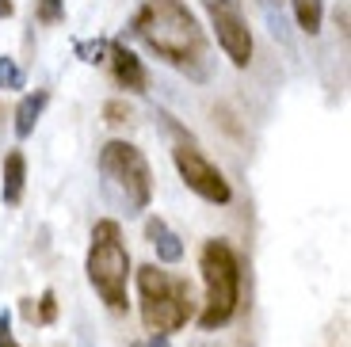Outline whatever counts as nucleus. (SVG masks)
Here are the masks:
<instances>
[{
  "instance_id": "f257e3e1",
  "label": "nucleus",
  "mask_w": 351,
  "mask_h": 347,
  "mask_svg": "<svg viewBox=\"0 0 351 347\" xmlns=\"http://www.w3.org/2000/svg\"><path fill=\"white\" fill-rule=\"evenodd\" d=\"M130 35H138L172 69L206 80V35L184 0H145L130 19Z\"/></svg>"
},
{
  "instance_id": "f03ea898",
  "label": "nucleus",
  "mask_w": 351,
  "mask_h": 347,
  "mask_svg": "<svg viewBox=\"0 0 351 347\" xmlns=\"http://www.w3.org/2000/svg\"><path fill=\"white\" fill-rule=\"evenodd\" d=\"M99 195L126 217H141L153 202V168L134 141L111 138L96 156Z\"/></svg>"
},
{
  "instance_id": "7ed1b4c3",
  "label": "nucleus",
  "mask_w": 351,
  "mask_h": 347,
  "mask_svg": "<svg viewBox=\"0 0 351 347\" xmlns=\"http://www.w3.org/2000/svg\"><path fill=\"white\" fill-rule=\"evenodd\" d=\"M84 271H88V283H92L99 302L111 313H126V305H130L134 260H130V248L123 241V226L114 217H99L96 226H92Z\"/></svg>"
},
{
  "instance_id": "20e7f679",
  "label": "nucleus",
  "mask_w": 351,
  "mask_h": 347,
  "mask_svg": "<svg viewBox=\"0 0 351 347\" xmlns=\"http://www.w3.org/2000/svg\"><path fill=\"white\" fill-rule=\"evenodd\" d=\"M130 278L138 287V313L149 336H172V332L187 328V321L195 317L187 278L165 271L160 263H141V267H134Z\"/></svg>"
},
{
  "instance_id": "39448f33",
  "label": "nucleus",
  "mask_w": 351,
  "mask_h": 347,
  "mask_svg": "<svg viewBox=\"0 0 351 347\" xmlns=\"http://www.w3.org/2000/svg\"><path fill=\"white\" fill-rule=\"evenodd\" d=\"M199 271H202V313H199V328L202 332H218L226 328L241 309V256L226 237H210L199 248Z\"/></svg>"
},
{
  "instance_id": "423d86ee",
  "label": "nucleus",
  "mask_w": 351,
  "mask_h": 347,
  "mask_svg": "<svg viewBox=\"0 0 351 347\" xmlns=\"http://www.w3.org/2000/svg\"><path fill=\"white\" fill-rule=\"evenodd\" d=\"M160 122H165L168 134L176 138L172 141V165H176V172H180V180H184V187L191 195H199L202 202H210V206H226V202L233 199V187H229L226 172L202 153L199 141H195L172 115L160 111Z\"/></svg>"
},
{
  "instance_id": "0eeeda50",
  "label": "nucleus",
  "mask_w": 351,
  "mask_h": 347,
  "mask_svg": "<svg viewBox=\"0 0 351 347\" xmlns=\"http://www.w3.org/2000/svg\"><path fill=\"white\" fill-rule=\"evenodd\" d=\"M206 16H210L214 38H218L221 53L229 58L233 69H248L252 65V27H248L245 12L237 0H202Z\"/></svg>"
},
{
  "instance_id": "6e6552de",
  "label": "nucleus",
  "mask_w": 351,
  "mask_h": 347,
  "mask_svg": "<svg viewBox=\"0 0 351 347\" xmlns=\"http://www.w3.org/2000/svg\"><path fill=\"white\" fill-rule=\"evenodd\" d=\"M107 65H111V77L119 88H126L134 96H145V92H149V73H145L141 58L123 43V38H111V46H107Z\"/></svg>"
},
{
  "instance_id": "1a4fd4ad",
  "label": "nucleus",
  "mask_w": 351,
  "mask_h": 347,
  "mask_svg": "<svg viewBox=\"0 0 351 347\" xmlns=\"http://www.w3.org/2000/svg\"><path fill=\"white\" fill-rule=\"evenodd\" d=\"M145 241L149 248L157 252V263L160 267H176V263L184 260V237L176 233L160 214H149L145 217Z\"/></svg>"
},
{
  "instance_id": "9d476101",
  "label": "nucleus",
  "mask_w": 351,
  "mask_h": 347,
  "mask_svg": "<svg viewBox=\"0 0 351 347\" xmlns=\"http://www.w3.org/2000/svg\"><path fill=\"white\" fill-rule=\"evenodd\" d=\"M53 92L50 88H35V92H23L16 104V111H12V134H16V141H27L31 134H35L38 119H43V111L50 107Z\"/></svg>"
},
{
  "instance_id": "9b49d317",
  "label": "nucleus",
  "mask_w": 351,
  "mask_h": 347,
  "mask_svg": "<svg viewBox=\"0 0 351 347\" xmlns=\"http://www.w3.org/2000/svg\"><path fill=\"white\" fill-rule=\"evenodd\" d=\"M27 191V156L23 149H8L0 160V202L4 206H19Z\"/></svg>"
},
{
  "instance_id": "f8f14e48",
  "label": "nucleus",
  "mask_w": 351,
  "mask_h": 347,
  "mask_svg": "<svg viewBox=\"0 0 351 347\" xmlns=\"http://www.w3.org/2000/svg\"><path fill=\"white\" fill-rule=\"evenodd\" d=\"M290 12H294V23L306 35H321V27H325V0H290Z\"/></svg>"
},
{
  "instance_id": "ddd939ff",
  "label": "nucleus",
  "mask_w": 351,
  "mask_h": 347,
  "mask_svg": "<svg viewBox=\"0 0 351 347\" xmlns=\"http://www.w3.org/2000/svg\"><path fill=\"white\" fill-rule=\"evenodd\" d=\"M27 88V73L12 53H0V92H23Z\"/></svg>"
},
{
  "instance_id": "4468645a",
  "label": "nucleus",
  "mask_w": 351,
  "mask_h": 347,
  "mask_svg": "<svg viewBox=\"0 0 351 347\" xmlns=\"http://www.w3.org/2000/svg\"><path fill=\"white\" fill-rule=\"evenodd\" d=\"M31 8H35V19L43 27L65 23V0H31Z\"/></svg>"
},
{
  "instance_id": "2eb2a0df",
  "label": "nucleus",
  "mask_w": 351,
  "mask_h": 347,
  "mask_svg": "<svg viewBox=\"0 0 351 347\" xmlns=\"http://www.w3.org/2000/svg\"><path fill=\"white\" fill-rule=\"evenodd\" d=\"M107 46H111V38H92V43H77V58L88 61V65H99V61H107Z\"/></svg>"
},
{
  "instance_id": "dca6fc26",
  "label": "nucleus",
  "mask_w": 351,
  "mask_h": 347,
  "mask_svg": "<svg viewBox=\"0 0 351 347\" xmlns=\"http://www.w3.org/2000/svg\"><path fill=\"white\" fill-rule=\"evenodd\" d=\"M53 321H58V294H53V290H43V294H38L35 321L31 324H53Z\"/></svg>"
},
{
  "instance_id": "f3484780",
  "label": "nucleus",
  "mask_w": 351,
  "mask_h": 347,
  "mask_svg": "<svg viewBox=\"0 0 351 347\" xmlns=\"http://www.w3.org/2000/svg\"><path fill=\"white\" fill-rule=\"evenodd\" d=\"M104 119L107 122H126V119H130V107H126L123 99H107V104H104Z\"/></svg>"
},
{
  "instance_id": "a211bd4d",
  "label": "nucleus",
  "mask_w": 351,
  "mask_h": 347,
  "mask_svg": "<svg viewBox=\"0 0 351 347\" xmlns=\"http://www.w3.org/2000/svg\"><path fill=\"white\" fill-rule=\"evenodd\" d=\"M0 347H19L12 332V309H0Z\"/></svg>"
},
{
  "instance_id": "6ab92c4d",
  "label": "nucleus",
  "mask_w": 351,
  "mask_h": 347,
  "mask_svg": "<svg viewBox=\"0 0 351 347\" xmlns=\"http://www.w3.org/2000/svg\"><path fill=\"white\" fill-rule=\"evenodd\" d=\"M130 347H172V336H145V339H134Z\"/></svg>"
},
{
  "instance_id": "aec40b11",
  "label": "nucleus",
  "mask_w": 351,
  "mask_h": 347,
  "mask_svg": "<svg viewBox=\"0 0 351 347\" xmlns=\"http://www.w3.org/2000/svg\"><path fill=\"white\" fill-rule=\"evenodd\" d=\"M19 313H23L27 321H35V298H23V305H19Z\"/></svg>"
},
{
  "instance_id": "412c9836",
  "label": "nucleus",
  "mask_w": 351,
  "mask_h": 347,
  "mask_svg": "<svg viewBox=\"0 0 351 347\" xmlns=\"http://www.w3.org/2000/svg\"><path fill=\"white\" fill-rule=\"evenodd\" d=\"M16 16V4L12 0H0V19H12Z\"/></svg>"
}]
</instances>
